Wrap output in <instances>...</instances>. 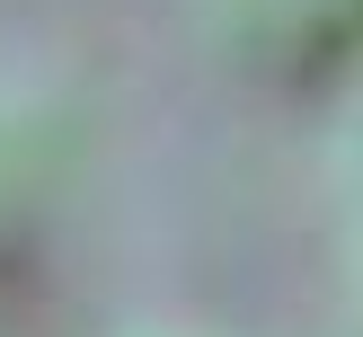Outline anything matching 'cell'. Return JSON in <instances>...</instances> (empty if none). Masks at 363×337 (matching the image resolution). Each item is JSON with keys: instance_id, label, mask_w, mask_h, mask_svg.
I'll use <instances>...</instances> for the list:
<instances>
[{"instance_id": "6da1fadb", "label": "cell", "mask_w": 363, "mask_h": 337, "mask_svg": "<svg viewBox=\"0 0 363 337\" xmlns=\"http://www.w3.org/2000/svg\"><path fill=\"white\" fill-rule=\"evenodd\" d=\"M142 337H169V328H142Z\"/></svg>"}]
</instances>
